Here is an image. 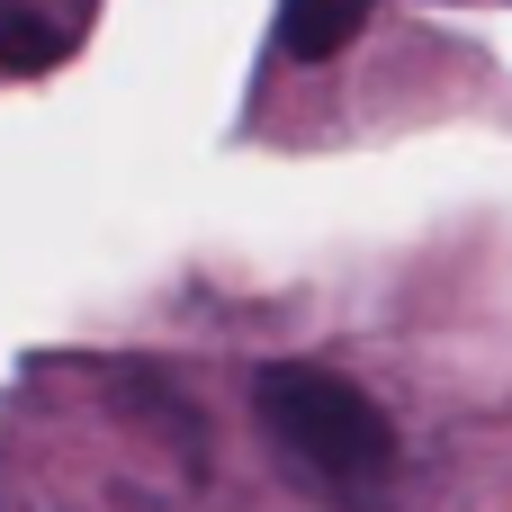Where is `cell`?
<instances>
[{
  "mask_svg": "<svg viewBox=\"0 0 512 512\" xmlns=\"http://www.w3.org/2000/svg\"><path fill=\"white\" fill-rule=\"evenodd\" d=\"M252 423L306 495H324L342 512H387L405 450H396L387 405L369 387H351L342 369H315V360L252 369Z\"/></svg>",
  "mask_w": 512,
  "mask_h": 512,
  "instance_id": "cell-1",
  "label": "cell"
},
{
  "mask_svg": "<svg viewBox=\"0 0 512 512\" xmlns=\"http://www.w3.org/2000/svg\"><path fill=\"white\" fill-rule=\"evenodd\" d=\"M378 0H279V54L297 63H333L360 27H369Z\"/></svg>",
  "mask_w": 512,
  "mask_h": 512,
  "instance_id": "cell-2",
  "label": "cell"
}]
</instances>
